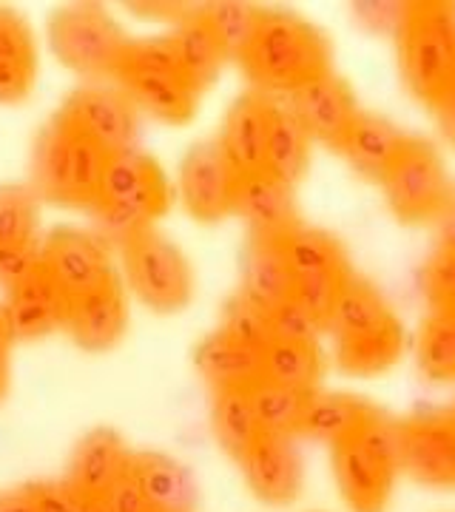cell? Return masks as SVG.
Wrapping results in <instances>:
<instances>
[{"instance_id":"cell-1","label":"cell","mask_w":455,"mask_h":512,"mask_svg":"<svg viewBox=\"0 0 455 512\" xmlns=\"http://www.w3.org/2000/svg\"><path fill=\"white\" fill-rule=\"evenodd\" d=\"M239 63L262 94H291L330 72V46L325 35L299 15L262 9L254 40Z\"/></svg>"},{"instance_id":"cell-2","label":"cell","mask_w":455,"mask_h":512,"mask_svg":"<svg viewBox=\"0 0 455 512\" xmlns=\"http://www.w3.org/2000/svg\"><path fill=\"white\" fill-rule=\"evenodd\" d=\"M171 205V185L163 168L146 151L131 148L109 154L97 202L91 205L100 237L128 242L140 231H148L151 222L163 217Z\"/></svg>"},{"instance_id":"cell-3","label":"cell","mask_w":455,"mask_h":512,"mask_svg":"<svg viewBox=\"0 0 455 512\" xmlns=\"http://www.w3.org/2000/svg\"><path fill=\"white\" fill-rule=\"evenodd\" d=\"M109 154L83 137L60 114L37 134L32 154V191L57 205L91 208L100 194Z\"/></svg>"},{"instance_id":"cell-4","label":"cell","mask_w":455,"mask_h":512,"mask_svg":"<svg viewBox=\"0 0 455 512\" xmlns=\"http://www.w3.org/2000/svg\"><path fill=\"white\" fill-rule=\"evenodd\" d=\"M399 470V421L382 410L356 436L333 444L339 495L353 512H384Z\"/></svg>"},{"instance_id":"cell-5","label":"cell","mask_w":455,"mask_h":512,"mask_svg":"<svg viewBox=\"0 0 455 512\" xmlns=\"http://www.w3.org/2000/svg\"><path fill=\"white\" fill-rule=\"evenodd\" d=\"M117 86L128 94L137 111H148L171 126L191 120L200 100V92L182 72L171 37L131 40Z\"/></svg>"},{"instance_id":"cell-6","label":"cell","mask_w":455,"mask_h":512,"mask_svg":"<svg viewBox=\"0 0 455 512\" xmlns=\"http://www.w3.org/2000/svg\"><path fill=\"white\" fill-rule=\"evenodd\" d=\"M399 49L407 89L430 106L455 80V6L407 3Z\"/></svg>"},{"instance_id":"cell-7","label":"cell","mask_w":455,"mask_h":512,"mask_svg":"<svg viewBox=\"0 0 455 512\" xmlns=\"http://www.w3.org/2000/svg\"><path fill=\"white\" fill-rule=\"evenodd\" d=\"M49 43L57 60L86 80H117L131 37L103 6L77 3L57 9L49 20Z\"/></svg>"},{"instance_id":"cell-8","label":"cell","mask_w":455,"mask_h":512,"mask_svg":"<svg viewBox=\"0 0 455 512\" xmlns=\"http://www.w3.org/2000/svg\"><path fill=\"white\" fill-rule=\"evenodd\" d=\"M128 288L157 313H174L191 302L194 274L180 248L154 228L123 242Z\"/></svg>"},{"instance_id":"cell-9","label":"cell","mask_w":455,"mask_h":512,"mask_svg":"<svg viewBox=\"0 0 455 512\" xmlns=\"http://www.w3.org/2000/svg\"><path fill=\"white\" fill-rule=\"evenodd\" d=\"M384 197L401 222H433L441 217L453 197L444 160L433 143L407 137L399 157L382 177Z\"/></svg>"},{"instance_id":"cell-10","label":"cell","mask_w":455,"mask_h":512,"mask_svg":"<svg viewBox=\"0 0 455 512\" xmlns=\"http://www.w3.org/2000/svg\"><path fill=\"white\" fill-rule=\"evenodd\" d=\"M282 251L293 274V299L322 325H328L339 293L353 276L342 245L325 231L299 225L282 239Z\"/></svg>"},{"instance_id":"cell-11","label":"cell","mask_w":455,"mask_h":512,"mask_svg":"<svg viewBox=\"0 0 455 512\" xmlns=\"http://www.w3.org/2000/svg\"><path fill=\"white\" fill-rule=\"evenodd\" d=\"M57 114L106 154L137 148L140 111L120 86H103V83L80 86L77 92L69 94V100Z\"/></svg>"},{"instance_id":"cell-12","label":"cell","mask_w":455,"mask_h":512,"mask_svg":"<svg viewBox=\"0 0 455 512\" xmlns=\"http://www.w3.org/2000/svg\"><path fill=\"white\" fill-rule=\"evenodd\" d=\"M40 268L72 299L103 288L114 279L109 245L100 234L80 228H57L40 245Z\"/></svg>"},{"instance_id":"cell-13","label":"cell","mask_w":455,"mask_h":512,"mask_svg":"<svg viewBox=\"0 0 455 512\" xmlns=\"http://www.w3.org/2000/svg\"><path fill=\"white\" fill-rule=\"evenodd\" d=\"M399 464L413 481L433 490H455V419L424 413L399 421Z\"/></svg>"},{"instance_id":"cell-14","label":"cell","mask_w":455,"mask_h":512,"mask_svg":"<svg viewBox=\"0 0 455 512\" xmlns=\"http://www.w3.org/2000/svg\"><path fill=\"white\" fill-rule=\"evenodd\" d=\"M237 168L225 157L217 140H202L191 148L180 165V197L191 217L217 222L234 211L239 188Z\"/></svg>"},{"instance_id":"cell-15","label":"cell","mask_w":455,"mask_h":512,"mask_svg":"<svg viewBox=\"0 0 455 512\" xmlns=\"http://www.w3.org/2000/svg\"><path fill=\"white\" fill-rule=\"evenodd\" d=\"M288 109L308 131L310 140L328 143L330 148H339L345 143L347 131L362 114L350 86L333 72L322 74L305 83L302 89L288 94Z\"/></svg>"},{"instance_id":"cell-16","label":"cell","mask_w":455,"mask_h":512,"mask_svg":"<svg viewBox=\"0 0 455 512\" xmlns=\"http://www.w3.org/2000/svg\"><path fill=\"white\" fill-rule=\"evenodd\" d=\"M242 473L248 481V490L271 507L293 504L302 493V458L296 453L291 439L262 433L254 447L239 458Z\"/></svg>"},{"instance_id":"cell-17","label":"cell","mask_w":455,"mask_h":512,"mask_svg":"<svg viewBox=\"0 0 455 512\" xmlns=\"http://www.w3.org/2000/svg\"><path fill=\"white\" fill-rule=\"evenodd\" d=\"M234 211L248 222L254 239H285L293 228H299L293 185L273 177L271 171L239 177Z\"/></svg>"},{"instance_id":"cell-18","label":"cell","mask_w":455,"mask_h":512,"mask_svg":"<svg viewBox=\"0 0 455 512\" xmlns=\"http://www.w3.org/2000/svg\"><path fill=\"white\" fill-rule=\"evenodd\" d=\"M128 325V302L126 291L120 285V279L114 276L103 288L86 293L80 299L69 302V313H66V325L74 342L83 350H109L114 348Z\"/></svg>"},{"instance_id":"cell-19","label":"cell","mask_w":455,"mask_h":512,"mask_svg":"<svg viewBox=\"0 0 455 512\" xmlns=\"http://www.w3.org/2000/svg\"><path fill=\"white\" fill-rule=\"evenodd\" d=\"M131 456L134 453H128L126 441L120 439L114 430L97 427L77 444L66 484L77 495H83L86 501L103 498L120 478L126 476L128 467H131Z\"/></svg>"},{"instance_id":"cell-20","label":"cell","mask_w":455,"mask_h":512,"mask_svg":"<svg viewBox=\"0 0 455 512\" xmlns=\"http://www.w3.org/2000/svg\"><path fill=\"white\" fill-rule=\"evenodd\" d=\"M273 100L262 92H248L228 109L219 146L239 174H254L265 168V148L271 131Z\"/></svg>"},{"instance_id":"cell-21","label":"cell","mask_w":455,"mask_h":512,"mask_svg":"<svg viewBox=\"0 0 455 512\" xmlns=\"http://www.w3.org/2000/svg\"><path fill=\"white\" fill-rule=\"evenodd\" d=\"M3 313L15 339H37L66 325L69 296L57 288L43 268H37L29 279L9 288Z\"/></svg>"},{"instance_id":"cell-22","label":"cell","mask_w":455,"mask_h":512,"mask_svg":"<svg viewBox=\"0 0 455 512\" xmlns=\"http://www.w3.org/2000/svg\"><path fill=\"white\" fill-rule=\"evenodd\" d=\"M262 353L245 342H237L225 330H214L194 350V365L217 393L222 390H254L265 379Z\"/></svg>"},{"instance_id":"cell-23","label":"cell","mask_w":455,"mask_h":512,"mask_svg":"<svg viewBox=\"0 0 455 512\" xmlns=\"http://www.w3.org/2000/svg\"><path fill=\"white\" fill-rule=\"evenodd\" d=\"M293 274L282 251V239H254L248 242L242 262V291L256 305L279 311L293 302Z\"/></svg>"},{"instance_id":"cell-24","label":"cell","mask_w":455,"mask_h":512,"mask_svg":"<svg viewBox=\"0 0 455 512\" xmlns=\"http://www.w3.org/2000/svg\"><path fill=\"white\" fill-rule=\"evenodd\" d=\"M37 49L29 23L15 9L0 6V103H20L32 92Z\"/></svg>"},{"instance_id":"cell-25","label":"cell","mask_w":455,"mask_h":512,"mask_svg":"<svg viewBox=\"0 0 455 512\" xmlns=\"http://www.w3.org/2000/svg\"><path fill=\"white\" fill-rule=\"evenodd\" d=\"M131 476L140 484L148 510L157 512H194L197 487L191 473L174 458L143 453L131 456Z\"/></svg>"},{"instance_id":"cell-26","label":"cell","mask_w":455,"mask_h":512,"mask_svg":"<svg viewBox=\"0 0 455 512\" xmlns=\"http://www.w3.org/2000/svg\"><path fill=\"white\" fill-rule=\"evenodd\" d=\"M379 413V407L367 404L356 396L345 393H310L305 402V413L299 421V436L339 444L362 430L367 421Z\"/></svg>"},{"instance_id":"cell-27","label":"cell","mask_w":455,"mask_h":512,"mask_svg":"<svg viewBox=\"0 0 455 512\" xmlns=\"http://www.w3.org/2000/svg\"><path fill=\"white\" fill-rule=\"evenodd\" d=\"M404 143H407V134L393 126L390 120L376 117V114H359L339 151L345 154L347 163L353 165L364 180L382 183V177L393 165V160L399 157Z\"/></svg>"},{"instance_id":"cell-28","label":"cell","mask_w":455,"mask_h":512,"mask_svg":"<svg viewBox=\"0 0 455 512\" xmlns=\"http://www.w3.org/2000/svg\"><path fill=\"white\" fill-rule=\"evenodd\" d=\"M404 353V328L390 316L379 328L336 339V362L350 376H382Z\"/></svg>"},{"instance_id":"cell-29","label":"cell","mask_w":455,"mask_h":512,"mask_svg":"<svg viewBox=\"0 0 455 512\" xmlns=\"http://www.w3.org/2000/svg\"><path fill=\"white\" fill-rule=\"evenodd\" d=\"M310 163V137L302 123L293 117L288 106L273 103L271 131H268V148H265V168L273 177L296 185Z\"/></svg>"},{"instance_id":"cell-30","label":"cell","mask_w":455,"mask_h":512,"mask_svg":"<svg viewBox=\"0 0 455 512\" xmlns=\"http://www.w3.org/2000/svg\"><path fill=\"white\" fill-rule=\"evenodd\" d=\"M171 37L174 52L180 57V66L185 77L194 83V89L202 94V89H208L214 83V77L219 74L222 66V49H219L217 37L208 29V23L202 18V12H194L182 20L177 26V32Z\"/></svg>"},{"instance_id":"cell-31","label":"cell","mask_w":455,"mask_h":512,"mask_svg":"<svg viewBox=\"0 0 455 512\" xmlns=\"http://www.w3.org/2000/svg\"><path fill=\"white\" fill-rule=\"evenodd\" d=\"M390 316H396V313L390 311L382 293L359 276H350L330 311L325 330L333 333V339H345V336L362 333V330L379 328Z\"/></svg>"},{"instance_id":"cell-32","label":"cell","mask_w":455,"mask_h":512,"mask_svg":"<svg viewBox=\"0 0 455 512\" xmlns=\"http://www.w3.org/2000/svg\"><path fill=\"white\" fill-rule=\"evenodd\" d=\"M211 424H214V436L228 456L237 458V461L245 456L262 436L251 390H222V393H217Z\"/></svg>"},{"instance_id":"cell-33","label":"cell","mask_w":455,"mask_h":512,"mask_svg":"<svg viewBox=\"0 0 455 512\" xmlns=\"http://www.w3.org/2000/svg\"><path fill=\"white\" fill-rule=\"evenodd\" d=\"M262 370H265V382L313 393L322 376V353L319 345L273 339L262 353Z\"/></svg>"},{"instance_id":"cell-34","label":"cell","mask_w":455,"mask_h":512,"mask_svg":"<svg viewBox=\"0 0 455 512\" xmlns=\"http://www.w3.org/2000/svg\"><path fill=\"white\" fill-rule=\"evenodd\" d=\"M310 393L302 390H291V387H282V384L262 382L256 384L251 390V399L256 407V419L262 433L268 436H299V421L305 413V402H308Z\"/></svg>"},{"instance_id":"cell-35","label":"cell","mask_w":455,"mask_h":512,"mask_svg":"<svg viewBox=\"0 0 455 512\" xmlns=\"http://www.w3.org/2000/svg\"><path fill=\"white\" fill-rule=\"evenodd\" d=\"M416 356L430 382H455V313L433 311L427 316Z\"/></svg>"},{"instance_id":"cell-36","label":"cell","mask_w":455,"mask_h":512,"mask_svg":"<svg viewBox=\"0 0 455 512\" xmlns=\"http://www.w3.org/2000/svg\"><path fill=\"white\" fill-rule=\"evenodd\" d=\"M200 12L208 29L217 37L225 60L228 57L242 60L256 35V23H259L262 9H256L251 3H211V6H202Z\"/></svg>"},{"instance_id":"cell-37","label":"cell","mask_w":455,"mask_h":512,"mask_svg":"<svg viewBox=\"0 0 455 512\" xmlns=\"http://www.w3.org/2000/svg\"><path fill=\"white\" fill-rule=\"evenodd\" d=\"M37 200L32 185L0 188V245H37Z\"/></svg>"},{"instance_id":"cell-38","label":"cell","mask_w":455,"mask_h":512,"mask_svg":"<svg viewBox=\"0 0 455 512\" xmlns=\"http://www.w3.org/2000/svg\"><path fill=\"white\" fill-rule=\"evenodd\" d=\"M237 342H245L256 350H265L273 342V313L245 293H237L222 313V328Z\"/></svg>"},{"instance_id":"cell-39","label":"cell","mask_w":455,"mask_h":512,"mask_svg":"<svg viewBox=\"0 0 455 512\" xmlns=\"http://www.w3.org/2000/svg\"><path fill=\"white\" fill-rule=\"evenodd\" d=\"M424 291L433 302V311L455 313V251L438 248L424 271Z\"/></svg>"},{"instance_id":"cell-40","label":"cell","mask_w":455,"mask_h":512,"mask_svg":"<svg viewBox=\"0 0 455 512\" xmlns=\"http://www.w3.org/2000/svg\"><path fill=\"white\" fill-rule=\"evenodd\" d=\"M325 325L310 316L296 299L282 305L279 311H273V339H285V342H308V345H319V333Z\"/></svg>"},{"instance_id":"cell-41","label":"cell","mask_w":455,"mask_h":512,"mask_svg":"<svg viewBox=\"0 0 455 512\" xmlns=\"http://www.w3.org/2000/svg\"><path fill=\"white\" fill-rule=\"evenodd\" d=\"M40 268V245H0V285L15 288Z\"/></svg>"},{"instance_id":"cell-42","label":"cell","mask_w":455,"mask_h":512,"mask_svg":"<svg viewBox=\"0 0 455 512\" xmlns=\"http://www.w3.org/2000/svg\"><path fill=\"white\" fill-rule=\"evenodd\" d=\"M26 490L32 495L35 512H83V507H86V498L74 493L66 481H60V484H32Z\"/></svg>"},{"instance_id":"cell-43","label":"cell","mask_w":455,"mask_h":512,"mask_svg":"<svg viewBox=\"0 0 455 512\" xmlns=\"http://www.w3.org/2000/svg\"><path fill=\"white\" fill-rule=\"evenodd\" d=\"M103 501L109 504L111 512H146V498H143V490H140V484L134 481L131 476V470H128L126 476L120 478L114 487H111L109 493L103 495Z\"/></svg>"},{"instance_id":"cell-44","label":"cell","mask_w":455,"mask_h":512,"mask_svg":"<svg viewBox=\"0 0 455 512\" xmlns=\"http://www.w3.org/2000/svg\"><path fill=\"white\" fill-rule=\"evenodd\" d=\"M131 9H140V15H157V18H188L194 15L185 3H134Z\"/></svg>"},{"instance_id":"cell-45","label":"cell","mask_w":455,"mask_h":512,"mask_svg":"<svg viewBox=\"0 0 455 512\" xmlns=\"http://www.w3.org/2000/svg\"><path fill=\"white\" fill-rule=\"evenodd\" d=\"M438 225H441V248H447V251H455V188H453V197L447 202V208L441 211V217H438Z\"/></svg>"},{"instance_id":"cell-46","label":"cell","mask_w":455,"mask_h":512,"mask_svg":"<svg viewBox=\"0 0 455 512\" xmlns=\"http://www.w3.org/2000/svg\"><path fill=\"white\" fill-rule=\"evenodd\" d=\"M0 512H35L29 490L23 487V490H15V493L0 495Z\"/></svg>"},{"instance_id":"cell-47","label":"cell","mask_w":455,"mask_h":512,"mask_svg":"<svg viewBox=\"0 0 455 512\" xmlns=\"http://www.w3.org/2000/svg\"><path fill=\"white\" fill-rule=\"evenodd\" d=\"M12 342H15V336H12V328H9V322H6V313L0 308V373H3V376H9V353H12Z\"/></svg>"},{"instance_id":"cell-48","label":"cell","mask_w":455,"mask_h":512,"mask_svg":"<svg viewBox=\"0 0 455 512\" xmlns=\"http://www.w3.org/2000/svg\"><path fill=\"white\" fill-rule=\"evenodd\" d=\"M83 512H111V507L103 501V498H91V501H86Z\"/></svg>"},{"instance_id":"cell-49","label":"cell","mask_w":455,"mask_h":512,"mask_svg":"<svg viewBox=\"0 0 455 512\" xmlns=\"http://www.w3.org/2000/svg\"><path fill=\"white\" fill-rule=\"evenodd\" d=\"M6 384H9V376L0 373V399H3V393H6Z\"/></svg>"},{"instance_id":"cell-50","label":"cell","mask_w":455,"mask_h":512,"mask_svg":"<svg viewBox=\"0 0 455 512\" xmlns=\"http://www.w3.org/2000/svg\"><path fill=\"white\" fill-rule=\"evenodd\" d=\"M450 416H453V419H455V410H450Z\"/></svg>"},{"instance_id":"cell-51","label":"cell","mask_w":455,"mask_h":512,"mask_svg":"<svg viewBox=\"0 0 455 512\" xmlns=\"http://www.w3.org/2000/svg\"><path fill=\"white\" fill-rule=\"evenodd\" d=\"M146 512H157V510H146Z\"/></svg>"},{"instance_id":"cell-52","label":"cell","mask_w":455,"mask_h":512,"mask_svg":"<svg viewBox=\"0 0 455 512\" xmlns=\"http://www.w3.org/2000/svg\"><path fill=\"white\" fill-rule=\"evenodd\" d=\"M453 86H455V80H453Z\"/></svg>"}]
</instances>
